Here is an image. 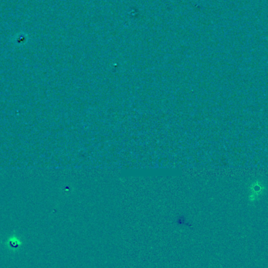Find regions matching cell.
<instances>
[{
	"label": "cell",
	"instance_id": "obj_1",
	"mask_svg": "<svg viewBox=\"0 0 268 268\" xmlns=\"http://www.w3.org/2000/svg\"><path fill=\"white\" fill-rule=\"evenodd\" d=\"M7 245L11 250H18L22 245V241L17 235H13L7 239Z\"/></svg>",
	"mask_w": 268,
	"mask_h": 268
}]
</instances>
